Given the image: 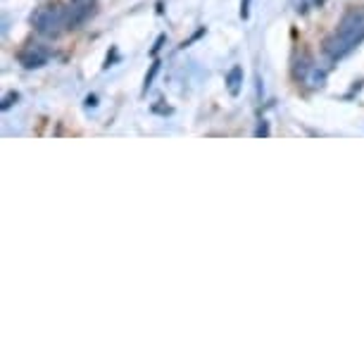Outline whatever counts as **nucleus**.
<instances>
[{
    "label": "nucleus",
    "instance_id": "obj_1",
    "mask_svg": "<svg viewBox=\"0 0 364 364\" xmlns=\"http://www.w3.org/2000/svg\"><path fill=\"white\" fill-rule=\"evenodd\" d=\"M362 41H364V8L357 5V8L343 12L338 26L324 41V53L331 60H341L348 53H353Z\"/></svg>",
    "mask_w": 364,
    "mask_h": 364
},
{
    "label": "nucleus",
    "instance_id": "obj_5",
    "mask_svg": "<svg viewBox=\"0 0 364 364\" xmlns=\"http://www.w3.org/2000/svg\"><path fill=\"white\" fill-rule=\"evenodd\" d=\"M157 70H160V63H155V65H153V70H150V74H148V77H146V91H148V88H150V84H153V79H155Z\"/></svg>",
    "mask_w": 364,
    "mask_h": 364
},
{
    "label": "nucleus",
    "instance_id": "obj_7",
    "mask_svg": "<svg viewBox=\"0 0 364 364\" xmlns=\"http://www.w3.org/2000/svg\"><path fill=\"white\" fill-rule=\"evenodd\" d=\"M12 100H17V93H15V95H8V98H5V102H3V109H8V107L12 105Z\"/></svg>",
    "mask_w": 364,
    "mask_h": 364
},
{
    "label": "nucleus",
    "instance_id": "obj_6",
    "mask_svg": "<svg viewBox=\"0 0 364 364\" xmlns=\"http://www.w3.org/2000/svg\"><path fill=\"white\" fill-rule=\"evenodd\" d=\"M250 3H252V0H243V5H240V17L250 15Z\"/></svg>",
    "mask_w": 364,
    "mask_h": 364
},
{
    "label": "nucleus",
    "instance_id": "obj_3",
    "mask_svg": "<svg viewBox=\"0 0 364 364\" xmlns=\"http://www.w3.org/2000/svg\"><path fill=\"white\" fill-rule=\"evenodd\" d=\"M19 63L24 67H29V70H33V67H43L48 63V50H43L41 46H29L26 50L19 53Z\"/></svg>",
    "mask_w": 364,
    "mask_h": 364
},
{
    "label": "nucleus",
    "instance_id": "obj_2",
    "mask_svg": "<svg viewBox=\"0 0 364 364\" xmlns=\"http://www.w3.org/2000/svg\"><path fill=\"white\" fill-rule=\"evenodd\" d=\"M31 24L41 36L58 38L65 29H72L70 8H63V5H43V8L33 12Z\"/></svg>",
    "mask_w": 364,
    "mask_h": 364
},
{
    "label": "nucleus",
    "instance_id": "obj_4",
    "mask_svg": "<svg viewBox=\"0 0 364 364\" xmlns=\"http://www.w3.org/2000/svg\"><path fill=\"white\" fill-rule=\"evenodd\" d=\"M240 81H243V70H240V67H233V70L229 72V77H226V84H229L231 95H238Z\"/></svg>",
    "mask_w": 364,
    "mask_h": 364
}]
</instances>
